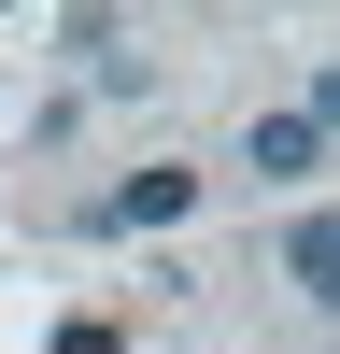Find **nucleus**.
I'll list each match as a JSON object with an SVG mask.
<instances>
[{"label":"nucleus","mask_w":340,"mask_h":354,"mask_svg":"<svg viewBox=\"0 0 340 354\" xmlns=\"http://www.w3.org/2000/svg\"><path fill=\"white\" fill-rule=\"evenodd\" d=\"M241 170L312 185V170H326V85H312V100H283V113H255V128H241Z\"/></svg>","instance_id":"obj_1"},{"label":"nucleus","mask_w":340,"mask_h":354,"mask_svg":"<svg viewBox=\"0 0 340 354\" xmlns=\"http://www.w3.org/2000/svg\"><path fill=\"white\" fill-rule=\"evenodd\" d=\"M185 198H198V170H128V185H113V198H85V227H100V241H113V227H170V213H185Z\"/></svg>","instance_id":"obj_2"},{"label":"nucleus","mask_w":340,"mask_h":354,"mask_svg":"<svg viewBox=\"0 0 340 354\" xmlns=\"http://www.w3.org/2000/svg\"><path fill=\"white\" fill-rule=\"evenodd\" d=\"M326 270H340V241H326V213H298V227H283V283H298V298H326Z\"/></svg>","instance_id":"obj_3"},{"label":"nucleus","mask_w":340,"mask_h":354,"mask_svg":"<svg viewBox=\"0 0 340 354\" xmlns=\"http://www.w3.org/2000/svg\"><path fill=\"white\" fill-rule=\"evenodd\" d=\"M43 354H128V326H113V312H71V326H57Z\"/></svg>","instance_id":"obj_4"}]
</instances>
